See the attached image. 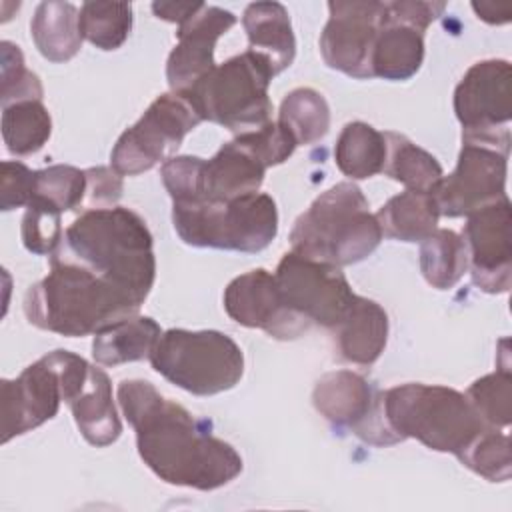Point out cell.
I'll list each match as a JSON object with an SVG mask.
<instances>
[{"label": "cell", "instance_id": "32", "mask_svg": "<svg viewBox=\"0 0 512 512\" xmlns=\"http://www.w3.org/2000/svg\"><path fill=\"white\" fill-rule=\"evenodd\" d=\"M132 30L130 2H84L80 6V32L100 50L120 48Z\"/></svg>", "mask_w": 512, "mask_h": 512}, {"label": "cell", "instance_id": "14", "mask_svg": "<svg viewBox=\"0 0 512 512\" xmlns=\"http://www.w3.org/2000/svg\"><path fill=\"white\" fill-rule=\"evenodd\" d=\"M380 394L364 376L332 370L316 382L312 404L332 426L352 430L368 444L390 446L398 440L384 424Z\"/></svg>", "mask_w": 512, "mask_h": 512}, {"label": "cell", "instance_id": "24", "mask_svg": "<svg viewBox=\"0 0 512 512\" xmlns=\"http://www.w3.org/2000/svg\"><path fill=\"white\" fill-rule=\"evenodd\" d=\"M38 52L54 62H68L82 46L80 10L70 2H40L30 22Z\"/></svg>", "mask_w": 512, "mask_h": 512}, {"label": "cell", "instance_id": "1", "mask_svg": "<svg viewBox=\"0 0 512 512\" xmlns=\"http://www.w3.org/2000/svg\"><path fill=\"white\" fill-rule=\"evenodd\" d=\"M118 404L136 432L138 454L166 484L216 490L242 472L236 448L212 434V424L164 398L148 380L118 384Z\"/></svg>", "mask_w": 512, "mask_h": 512}, {"label": "cell", "instance_id": "12", "mask_svg": "<svg viewBox=\"0 0 512 512\" xmlns=\"http://www.w3.org/2000/svg\"><path fill=\"white\" fill-rule=\"evenodd\" d=\"M508 150L462 142L458 164L430 192L440 216H468L506 196Z\"/></svg>", "mask_w": 512, "mask_h": 512}, {"label": "cell", "instance_id": "37", "mask_svg": "<svg viewBox=\"0 0 512 512\" xmlns=\"http://www.w3.org/2000/svg\"><path fill=\"white\" fill-rule=\"evenodd\" d=\"M0 68H2V88H0V100L2 108L26 102V100H40L44 96V88L40 84V78L26 68L22 50L8 42H0Z\"/></svg>", "mask_w": 512, "mask_h": 512}, {"label": "cell", "instance_id": "39", "mask_svg": "<svg viewBox=\"0 0 512 512\" xmlns=\"http://www.w3.org/2000/svg\"><path fill=\"white\" fill-rule=\"evenodd\" d=\"M34 174L26 164L16 160L2 162L0 176V208L4 212L28 206L34 198Z\"/></svg>", "mask_w": 512, "mask_h": 512}, {"label": "cell", "instance_id": "11", "mask_svg": "<svg viewBox=\"0 0 512 512\" xmlns=\"http://www.w3.org/2000/svg\"><path fill=\"white\" fill-rule=\"evenodd\" d=\"M274 278L284 306L310 326L318 324L332 330L356 298L340 266L310 260L296 252L284 254Z\"/></svg>", "mask_w": 512, "mask_h": 512}, {"label": "cell", "instance_id": "33", "mask_svg": "<svg viewBox=\"0 0 512 512\" xmlns=\"http://www.w3.org/2000/svg\"><path fill=\"white\" fill-rule=\"evenodd\" d=\"M468 402L490 428H508L512 420V374L510 364L474 380L466 392Z\"/></svg>", "mask_w": 512, "mask_h": 512}, {"label": "cell", "instance_id": "29", "mask_svg": "<svg viewBox=\"0 0 512 512\" xmlns=\"http://www.w3.org/2000/svg\"><path fill=\"white\" fill-rule=\"evenodd\" d=\"M468 268V254L460 234L436 228L420 242V272L438 290L452 288Z\"/></svg>", "mask_w": 512, "mask_h": 512}, {"label": "cell", "instance_id": "19", "mask_svg": "<svg viewBox=\"0 0 512 512\" xmlns=\"http://www.w3.org/2000/svg\"><path fill=\"white\" fill-rule=\"evenodd\" d=\"M234 24L236 16L230 10L200 2L198 10L178 26V44L166 62V78L172 92H188L216 66V42Z\"/></svg>", "mask_w": 512, "mask_h": 512}, {"label": "cell", "instance_id": "22", "mask_svg": "<svg viewBox=\"0 0 512 512\" xmlns=\"http://www.w3.org/2000/svg\"><path fill=\"white\" fill-rule=\"evenodd\" d=\"M248 50L262 54L274 74L286 70L296 56V38L288 10L280 2H252L242 14Z\"/></svg>", "mask_w": 512, "mask_h": 512}, {"label": "cell", "instance_id": "7", "mask_svg": "<svg viewBox=\"0 0 512 512\" xmlns=\"http://www.w3.org/2000/svg\"><path fill=\"white\" fill-rule=\"evenodd\" d=\"M270 62L252 50L214 66L184 96L202 120L242 134L270 122L272 102L268 86L274 78Z\"/></svg>", "mask_w": 512, "mask_h": 512}, {"label": "cell", "instance_id": "18", "mask_svg": "<svg viewBox=\"0 0 512 512\" xmlns=\"http://www.w3.org/2000/svg\"><path fill=\"white\" fill-rule=\"evenodd\" d=\"M226 314L246 328H260L276 340L300 338L310 324L290 312L272 272L264 268L236 276L224 290Z\"/></svg>", "mask_w": 512, "mask_h": 512}, {"label": "cell", "instance_id": "42", "mask_svg": "<svg viewBox=\"0 0 512 512\" xmlns=\"http://www.w3.org/2000/svg\"><path fill=\"white\" fill-rule=\"evenodd\" d=\"M198 6H200V2H154L152 12L158 18L180 26L184 20H188L198 10Z\"/></svg>", "mask_w": 512, "mask_h": 512}, {"label": "cell", "instance_id": "25", "mask_svg": "<svg viewBox=\"0 0 512 512\" xmlns=\"http://www.w3.org/2000/svg\"><path fill=\"white\" fill-rule=\"evenodd\" d=\"M162 330L150 316L126 318L94 336L92 356L96 364L118 366L144 360L154 350Z\"/></svg>", "mask_w": 512, "mask_h": 512}, {"label": "cell", "instance_id": "30", "mask_svg": "<svg viewBox=\"0 0 512 512\" xmlns=\"http://www.w3.org/2000/svg\"><path fill=\"white\" fill-rule=\"evenodd\" d=\"M278 122L292 134L298 146L322 140L330 128V106L314 88H296L280 104Z\"/></svg>", "mask_w": 512, "mask_h": 512}, {"label": "cell", "instance_id": "9", "mask_svg": "<svg viewBox=\"0 0 512 512\" xmlns=\"http://www.w3.org/2000/svg\"><path fill=\"white\" fill-rule=\"evenodd\" d=\"M454 112L462 124V142L488 144L510 152V62L490 58L472 64L454 90Z\"/></svg>", "mask_w": 512, "mask_h": 512}, {"label": "cell", "instance_id": "3", "mask_svg": "<svg viewBox=\"0 0 512 512\" xmlns=\"http://www.w3.org/2000/svg\"><path fill=\"white\" fill-rule=\"evenodd\" d=\"M56 254L84 264L140 302L156 278L152 234L144 218L124 206L82 212L66 228Z\"/></svg>", "mask_w": 512, "mask_h": 512}, {"label": "cell", "instance_id": "40", "mask_svg": "<svg viewBox=\"0 0 512 512\" xmlns=\"http://www.w3.org/2000/svg\"><path fill=\"white\" fill-rule=\"evenodd\" d=\"M88 190L84 198L82 210H96V208H112L122 196L124 182L122 176L114 168L96 166L86 170Z\"/></svg>", "mask_w": 512, "mask_h": 512}, {"label": "cell", "instance_id": "15", "mask_svg": "<svg viewBox=\"0 0 512 512\" xmlns=\"http://www.w3.org/2000/svg\"><path fill=\"white\" fill-rule=\"evenodd\" d=\"M328 10L330 18L320 34L324 62L350 78H372L370 58L384 22V2L332 0Z\"/></svg>", "mask_w": 512, "mask_h": 512}, {"label": "cell", "instance_id": "31", "mask_svg": "<svg viewBox=\"0 0 512 512\" xmlns=\"http://www.w3.org/2000/svg\"><path fill=\"white\" fill-rule=\"evenodd\" d=\"M52 118L40 100L16 102L2 108V138L10 154L38 152L50 138Z\"/></svg>", "mask_w": 512, "mask_h": 512}, {"label": "cell", "instance_id": "38", "mask_svg": "<svg viewBox=\"0 0 512 512\" xmlns=\"http://www.w3.org/2000/svg\"><path fill=\"white\" fill-rule=\"evenodd\" d=\"M236 140L246 146L266 168L286 162L298 146L292 134L278 120L268 122L258 130L242 132L236 136Z\"/></svg>", "mask_w": 512, "mask_h": 512}, {"label": "cell", "instance_id": "5", "mask_svg": "<svg viewBox=\"0 0 512 512\" xmlns=\"http://www.w3.org/2000/svg\"><path fill=\"white\" fill-rule=\"evenodd\" d=\"M382 418L398 442L416 438L426 448L456 458L488 428L466 394L438 384L408 382L380 394Z\"/></svg>", "mask_w": 512, "mask_h": 512}, {"label": "cell", "instance_id": "41", "mask_svg": "<svg viewBox=\"0 0 512 512\" xmlns=\"http://www.w3.org/2000/svg\"><path fill=\"white\" fill-rule=\"evenodd\" d=\"M446 10L444 2H424V0H394L384 2V18L394 22H404L422 32Z\"/></svg>", "mask_w": 512, "mask_h": 512}, {"label": "cell", "instance_id": "13", "mask_svg": "<svg viewBox=\"0 0 512 512\" xmlns=\"http://www.w3.org/2000/svg\"><path fill=\"white\" fill-rule=\"evenodd\" d=\"M56 354L62 376V398L72 410L80 434L96 448L114 444L122 434V422L112 400L108 374L74 352L56 350Z\"/></svg>", "mask_w": 512, "mask_h": 512}, {"label": "cell", "instance_id": "6", "mask_svg": "<svg viewBox=\"0 0 512 512\" xmlns=\"http://www.w3.org/2000/svg\"><path fill=\"white\" fill-rule=\"evenodd\" d=\"M172 224L188 246L254 254L276 238L278 208L264 192L234 200L172 202Z\"/></svg>", "mask_w": 512, "mask_h": 512}, {"label": "cell", "instance_id": "4", "mask_svg": "<svg viewBox=\"0 0 512 512\" xmlns=\"http://www.w3.org/2000/svg\"><path fill=\"white\" fill-rule=\"evenodd\" d=\"M382 240L376 216L354 182H338L302 212L290 232L292 252L310 260L348 266L370 256Z\"/></svg>", "mask_w": 512, "mask_h": 512}, {"label": "cell", "instance_id": "43", "mask_svg": "<svg viewBox=\"0 0 512 512\" xmlns=\"http://www.w3.org/2000/svg\"><path fill=\"white\" fill-rule=\"evenodd\" d=\"M472 10L478 14L480 20L488 24H506L510 22V8L508 6H496L490 2H472Z\"/></svg>", "mask_w": 512, "mask_h": 512}, {"label": "cell", "instance_id": "36", "mask_svg": "<svg viewBox=\"0 0 512 512\" xmlns=\"http://www.w3.org/2000/svg\"><path fill=\"white\" fill-rule=\"evenodd\" d=\"M60 216L62 212L54 204L34 196L22 218V242L26 250L52 256L64 238Z\"/></svg>", "mask_w": 512, "mask_h": 512}, {"label": "cell", "instance_id": "21", "mask_svg": "<svg viewBox=\"0 0 512 512\" xmlns=\"http://www.w3.org/2000/svg\"><path fill=\"white\" fill-rule=\"evenodd\" d=\"M330 332L340 360L372 366L386 348L388 314L378 302L356 294L346 316Z\"/></svg>", "mask_w": 512, "mask_h": 512}, {"label": "cell", "instance_id": "23", "mask_svg": "<svg viewBox=\"0 0 512 512\" xmlns=\"http://www.w3.org/2000/svg\"><path fill=\"white\" fill-rule=\"evenodd\" d=\"M422 60L424 32L404 22L384 18L372 48V78L408 80L420 70Z\"/></svg>", "mask_w": 512, "mask_h": 512}, {"label": "cell", "instance_id": "27", "mask_svg": "<svg viewBox=\"0 0 512 512\" xmlns=\"http://www.w3.org/2000/svg\"><path fill=\"white\" fill-rule=\"evenodd\" d=\"M334 160L338 170L352 180L380 174L386 162L384 132L360 120L348 122L336 140Z\"/></svg>", "mask_w": 512, "mask_h": 512}, {"label": "cell", "instance_id": "8", "mask_svg": "<svg viewBox=\"0 0 512 512\" xmlns=\"http://www.w3.org/2000/svg\"><path fill=\"white\" fill-rule=\"evenodd\" d=\"M168 382L194 396H214L234 388L244 374L242 348L218 330L170 328L148 356Z\"/></svg>", "mask_w": 512, "mask_h": 512}, {"label": "cell", "instance_id": "2", "mask_svg": "<svg viewBox=\"0 0 512 512\" xmlns=\"http://www.w3.org/2000/svg\"><path fill=\"white\" fill-rule=\"evenodd\" d=\"M142 302L112 280L66 256H50V272L24 296V314L40 330L62 336L98 334L138 314Z\"/></svg>", "mask_w": 512, "mask_h": 512}, {"label": "cell", "instance_id": "10", "mask_svg": "<svg viewBox=\"0 0 512 512\" xmlns=\"http://www.w3.org/2000/svg\"><path fill=\"white\" fill-rule=\"evenodd\" d=\"M202 118L184 94L168 92L158 96L142 118L122 132L110 154V168L120 176H136L172 158L184 136Z\"/></svg>", "mask_w": 512, "mask_h": 512}, {"label": "cell", "instance_id": "16", "mask_svg": "<svg viewBox=\"0 0 512 512\" xmlns=\"http://www.w3.org/2000/svg\"><path fill=\"white\" fill-rule=\"evenodd\" d=\"M512 204L508 196L468 214L464 246L474 284L488 294H506L512 284Z\"/></svg>", "mask_w": 512, "mask_h": 512}, {"label": "cell", "instance_id": "28", "mask_svg": "<svg viewBox=\"0 0 512 512\" xmlns=\"http://www.w3.org/2000/svg\"><path fill=\"white\" fill-rule=\"evenodd\" d=\"M386 162L384 174L414 192H432L442 180L440 162L424 148L410 142L404 134L384 132Z\"/></svg>", "mask_w": 512, "mask_h": 512}, {"label": "cell", "instance_id": "17", "mask_svg": "<svg viewBox=\"0 0 512 512\" xmlns=\"http://www.w3.org/2000/svg\"><path fill=\"white\" fill-rule=\"evenodd\" d=\"M2 442L26 434L58 414L62 376L58 354L52 350L14 380H2Z\"/></svg>", "mask_w": 512, "mask_h": 512}, {"label": "cell", "instance_id": "34", "mask_svg": "<svg viewBox=\"0 0 512 512\" xmlns=\"http://www.w3.org/2000/svg\"><path fill=\"white\" fill-rule=\"evenodd\" d=\"M458 460L490 482H506L512 476L510 436L500 428H484Z\"/></svg>", "mask_w": 512, "mask_h": 512}, {"label": "cell", "instance_id": "20", "mask_svg": "<svg viewBox=\"0 0 512 512\" xmlns=\"http://www.w3.org/2000/svg\"><path fill=\"white\" fill-rule=\"evenodd\" d=\"M266 170L268 168L234 138L210 160H202L198 192L188 200H234L254 194L262 186Z\"/></svg>", "mask_w": 512, "mask_h": 512}, {"label": "cell", "instance_id": "26", "mask_svg": "<svg viewBox=\"0 0 512 512\" xmlns=\"http://www.w3.org/2000/svg\"><path fill=\"white\" fill-rule=\"evenodd\" d=\"M382 236L400 242H422L438 228V206L430 192L406 190L392 196L376 214Z\"/></svg>", "mask_w": 512, "mask_h": 512}, {"label": "cell", "instance_id": "35", "mask_svg": "<svg viewBox=\"0 0 512 512\" xmlns=\"http://www.w3.org/2000/svg\"><path fill=\"white\" fill-rule=\"evenodd\" d=\"M88 190L86 170L68 164H54L34 174V196L48 200L60 212L80 210Z\"/></svg>", "mask_w": 512, "mask_h": 512}]
</instances>
